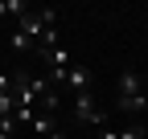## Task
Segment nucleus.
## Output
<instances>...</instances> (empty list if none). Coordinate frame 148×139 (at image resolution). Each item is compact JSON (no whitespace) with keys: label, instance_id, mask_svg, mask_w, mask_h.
<instances>
[{"label":"nucleus","instance_id":"7ed1b4c3","mask_svg":"<svg viewBox=\"0 0 148 139\" xmlns=\"http://www.w3.org/2000/svg\"><path fill=\"white\" fill-rule=\"evenodd\" d=\"M62 86H70L74 94L90 90V70H86V65H70V70H66V82H62Z\"/></svg>","mask_w":148,"mask_h":139},{"label":"nucleus","instance_id":"9b49d317","mask_svg":"<svg viewBox=\"0 0 148 139\" xmlns=\"http://www.w3.org/2000/svg\"><path fill=\"white\" fill-rule=\"evenodd\" d=\"M144 98H148V86H144Z\"/></svg>","mask_w":148,"mask_h":139},{"label":"nucleus","instance_id":"423d86ee","mask_svg":"<svg viewBox=\"0 0 148 139\" xmlns=\"http://www.w3.org/2000/svg\"><path fill=\"white\" fill-rule=\"evenodd\" d=\"M4 12H16V16H25V12H29V4H25V0H8V4L0 0V16H4Z\"/></svg>","mask_w":148,"mask_h":139},{"label":"nucleus","instance_id":"f257e3e1","mask_svg":"<svg viewBox=\"0 0 148 139\" xmlns=\"http://www.w3.org/2000/svg\"><path fill=\"white\" fill-rule=\"evenodd\" d=\"M115 107L123 115H136V111H148V98H144V82L136 70H123L119 74V98H115Z\"/></svg>","mask_w":148,"mask_h":139},{"label":"nucleus","instance_id":"9d476101","mask_svg":"<svg viewBox=\"0 0 148 139\" xmlns=\"http://www.w3.org/2000/svg\"><path fill=\"white\" fill-rule=\"evenodd\" d=\"M0 139H12V135H8V131H0Z\"/></svg>","mask_w":148,"mask_h":139},{"label":"nucleus","instance_id":"6e6552de","mask_svg":"<svg viewBox=\"0 0 148 139\" xmlns=\"http://www.w3.org/2000/svg\"><path fill=\"white\" fill-rule=\"evenodd\" d=\"M99 139H119V131H111V127L103 123V127H99Z\"/></svg>","mask_w":148,"mask_h":139},{"label":"nucleus","instance_id":"f03ea898","mask_svg":"<svg viewBox=\"0 0 148 139\" xmlns=\"http://www.w3.org/2000/svg\"><path fill=\"white\" fill-rule=\"evenodd\" d=\"M74 119L86 123V127H103V111H99V102H95V94H90V90L74 94Z\"/></svg>","mask_w":148,"mask_h":139},{"label":"nucleus","instance_id":"0eeeda50","mask_svg":"<svg viewBox=\"0 0 148 139\" xmlns=\"http://www.w3.org/2000/svg\"><path fill=\"white\" fill-rule=\"evenodd\" d=\"M12 90V74H0V94H8Z\"/></svg>","mask_w":148,"mask_h":139},{"label":"nucleus","instance_id":"1a4fd4ad","mask_svg":"<svg viewBox=\"0 0 148 139\" xmlns=\"http://www.w3.org/2000/svg\"><path fill=\"white\" fill-rule=\"evenodd\" d=\"M49 139H66V135H62V131H53V135H49Z\"/></svg>","mask_w":148,"mask_h":139},{"label":"nucleus","instance_id":"39448f33","mask_svg":"<svg viewBox=\"0 0 148 139\" xmlns=\"http://www.w3.org/2000/svg\"><path fill=\"white\" fill-rule=\"evenodd\" d=\"M12 115H16V98L8 90V94H0V119H12Z\"/></svg>","mask_w":148,"mask_h":139},{"label":"nucleus","instance_id":"20e7f679","mask_svg":"<svg viewBox=\"0 0 148 139\" xmlns=\"http://www.w3.org/2000/svg\"><path fill=\"white\" fill-rule=\"evenodd\" d=\"M29 127H33V135H37V139H49L53 131H58V123H53V115H37V119H33Z\"/></svg>","mask_w":148,"mask_h":139}]
</instances>
